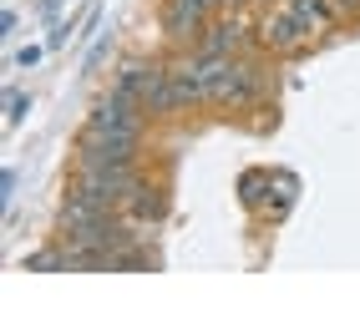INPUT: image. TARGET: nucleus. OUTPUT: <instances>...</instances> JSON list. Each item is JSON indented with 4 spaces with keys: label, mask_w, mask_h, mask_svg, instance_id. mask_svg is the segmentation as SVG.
Listing matches in <instances>:
<instances>
[{
    "label": "nucleus",
    "mask_w": 360,
    "mask_h": 334,
    "mask_svg": "<svg viewBox=\"0 0 360 334\" xmlns=\"http://www.w3.org/2000/svg\"><path fill=\"white\" fill-rule=\"evenodd\" d=\"M107 51H112V41H102V46H97V51H91V56H86V71H97V66L107 61Z\"/></svg>",
    "instance_id": "obj_8"
},
{
    "label": "nucleus",
    "mask_w": 360,
    "mask_h": 334,
    "mask_svg": "<svg viewBox=\"0 0 360 334\" xmlns=\"http://www.w3.org/2000/svg\"><path fill=\"white\" fill-rule=\"evenodd\" d=\"M335 6H340V15L350 20V15H360V0H335Z\"/></svg>",
    "instance_id": "obj_10"
},
{
    "label": "nucleus",
    "mask_w": 360,
    "mask_h": 334,
    "mask_svg": "<svg viewBox=\"0 0 360 334\" xmlns=\"http://www.w3.org/2000/svg\"><path fill=\"white\" fill-rule=\"evenodd\" d=\"M259 36L249 31L244 15H224V20H208L203 36H198V51L203 56H244Z\"/></svg>",
    "instance_id": "obj_2"
},
{
    "label": "nucleus",
    "mask_w": 360,
    "mask_h": 334,
    "mask_svg": "<svg viewBox=\"0 0 360 334\" xmlns=\"http://www.w3.org/2000/svg\"><path fill=\"white\" fill-rule=\"evenodd\" d=\"M6 107H11V112H6L11 122H20V116L31 112V97H26V91H11V97H6Z\"/></svg>",
    "instance_id": "obj_6"
},
{
    "label": "nucleus",
    "mask_w": 360,
    "mask_h": 334,
    "mask_svg": "<svg viewBox=\"0 0 360 334\" xmlns=\"http://www.w3.org/2000/svg\"><path fill=\"white\" fill-rule=\"evenodd\" d=\"M0 187H6V203L15 198V167H6V178H0Z\"/></svg>",
    "instance_id": "obj_9"
},
{
    "label": "nucleus",
    "mask_w": 360,
    "mask_h": 334,
    "mask_svg": "<svg viewBox=\"0 0 360 334\" xmlns=\"http://www.w3.org/2000/svg\"><path fill=\"white\" fill-rule=\"evenodd\" d=\"M158 71H162V61H142V56H132V61L117 66L112 91H117V97H132L137 107H148V91L158 86Z\"/></svg>",
    "instance_id": "obj_3"
},
{
    "label": "nucleus",
    "mask_w": 360,
    "mask_h": 334,
    "mask_svg": "<svg viewBox=\"0 0 360 334\" xmlns=\"http://www.w3.org/2000/svg\"><path fill=\"white\" fill-rule=\"evenodd\" d=\"M284 6H290L315 36H325V31H335V26H345V15H340V6H335V0H284Z\"/></svg>",
    "instance_id": "obj_4"
},
{
    "label": "nucleus",
    "mask_w": 360,
    "mask_h": 334,
    "mask_svg": "<svg viewBox=\"0 0 360 334\" xmlns=\"http://www.w3.org/2000/svg\"><path fill=\"white\" fill-rule=\"evenodd\" d=\"M41 61V46H26V51H15V71H26V66H36Z\"/></svg>",
    "instance_id": "obj_7"
},
{
    "label": "nucleus",
    "mask_w": 360,
    "mask_h": 334,
    "mask_svg": "<svg viewBox=\"0 0 360 334\" xmlns=\"http://www.w3.org/2000/svg\"><path fill=\"white\" fill-rule=\"evenodd\" d=\"M162 208H167V198H162V187H148V182H142L137 187V193H132V203H127V218L137 223H158L162 218Z\"/></svg>",
    "instance_id": "obj_5"
},
{
    "label": "nucleus",
    "mask_w": 360,
    "mask_h": 334,
    "mask_svg": "<svg viewBox=\"0 0 360 334\" xmlns=\"http://www.w3.org/2000/svg\"><path fill=\"white\" fill-rule=\"evenodd\" d=\"M219 6H244V0H219Z\"/></svg>",
    "instance_id": "obj_11"
},
{
    "label": "nucleus",
    "mask_w": 360,
    "mask_h": 334,
    "mask_svg": "<svg viewBox=\"0 0 360 334\" xmlns=\"http://www.w3.org/2000/svg\"><path fill=\"white\" fill-rule=\"evenodd\" d=\"M320 36L304 26V20L290 11V6H279V11H269L259 20V46L264 51H274V56H300V51H309Z\"/></svg>",
    "instance_id": "obj_1"
}]
</instances>
